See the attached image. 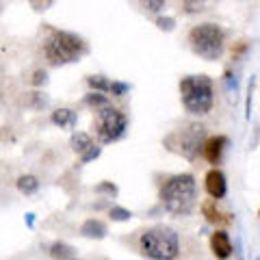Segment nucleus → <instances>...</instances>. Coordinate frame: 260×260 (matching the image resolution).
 Listing matches in <instances>:
<instances>
[{
	"instance_id": "nucleus-1",
	"label": "nucleus",
	"mask_w": 260,
	"mask_h": 260,
	"mask_svg": "<svg viewBox=\"0 0 260 260\" xmlns=\"http://www.w3.org/2000/svg\"><path fill=\"white\" fill-rule=\"evenodd\" d=\"M158 200L162 208L172 215H191L198 202V182H195L193 174H176L169 176L165 182L160 184Z\"/></svg>"
},
{
	"instance_id": "nucleus-2",
	"label": "nucleus",
	"mask_w": 260,
	"mask_h": 260,
	"mask_svg": "<svg viewBox=\"0 0 260 260\" xmlns=\"http://www.w3.org/2000/svg\"><path fill=\"white\" fill-rule=\"evenodd\" d=\"M139 251L150 260H176L180 256V237L169 225H152L141 232Z\"/></svg>"
},
{
	"instance_id": "nucleus-3",
	"label": "nucleus",
	"mask_w": 260,
	"mask_h": 260,
	"mask_svg": "<svg viewBox=\"0 0 260 260\" xmlns=\"http://www.w3.org/2000/svg\"><path fill=\"white\" fill-rule=\"evenodd\" d=\"M180 100L186 113L191 115H206L215 104V87L213 78L206 74H195L180 78Z\"/></svg>"
},
{
	"instance_id": "nucleus-4",
	"label": "nucleus",
	"mask_w": 260,
	"mask_h": 260,
	"mask_svg": "<svg viewBox=\"0 0 260 260\" xmlns=\"http://www.w3.org/2000/svg\"><path fill=\"white\" fill-rule=\"evenodd\" d=\"M189 46L200 59L219 61L225 52V30L215 22L195 24L189 30Z\"/></svg>"
},
{
	"instance_id": "nucleus-5",
	"label": "nucleus",
	"mask_w": 260,
	"mask_h": 260,
	"mask_svg": "<svg viewBox=\"0 0 260 260\" xmlns=\"http://www.w3.org/2000/svg\"><path fill=\"white\" fill-rule=\"evenodd\" d=\"M87 50L85 42L78 35L70 30H52L44 42V54L46 59L54 65L74 63L80 59V54Z\"/></svg>"
},
{
	"instance_id": "nucleus-6",
	"label": "nucleus",
	"mask_w": 260,
	"mask_h": 260,
	"mask_svg": "<svg viewBox=\"0 0 260 260\" xmlns=\"http://www.w3.org/2000/svg\"><path fill=\"white\" fill-rule=\"evenodd\" d=\"M204 143H206V128L198 124V121H189L182 128L174 130L172 135L165 139V145L172 152L180 154L186 160H198L200 154L204 152Z\"/></svg>"
},
{
	"instance_id": "nucleus-7",
	"label": "nucleus",
	"mask_w": 260,
	"mask_h": 260,
	"mask_svg": "<svg viewBox=\"0 0 260 260\" xmlns=\"http://www.w3.org/2000/svg\"><path fill=\"white\" fill-rule=\"evenodd\" d=\"M93 128H95V137H98V141L100 143L119 141L121 137H124L126 128H128V117L119 109L107 107V109L98 111Z\"/></svg>"
},
{
	"instance_id": "nucleus-8",
	"label": "nucleus",
	"mask_w": 260,
	"mask_h": 260,
	"mask_svg": "<svg viewBox=\"0 0 260 260\" xmlns=\"http://www.w3.org/2000/svg\"><path fill=\"white\" fill-rule=\"evenodd\" d=\"M204 189L210 195V200H215V202L228 195L225 174L219 167H213V169H208V172H206V176H204Z\"/></svg>"
},
{
	"instance_id": "nucleus-9",
	"label": "nucleus",
	"mask_w": 260,
	"mask_h": 260,
	"mask_svg": "<svg viewBox=\"0 0 260 260\" xmlns=\"http://www.w3.org/2000/svg\"><path fill=\"white\" fill-rule=\"evenodd\" d=\"M210 251L217 260H228L234 254V245L230 241V234L225 230H215L210 234Z\"/></svg>"
},
{
	"instance_id": "nucleus-10",
	"label": "nucleus",
	"mask_w": 260,
	"mask_h": 260,
	"mask_svg": "<svg viewBox=\"0 0 260 260\" xmlns=\"http://www.w3.org/2000/svg\"><path fill=\"white\" fill-rule=\"evenodd\" d=\"M228 137L225 135H213V137H208L206 143H204V158L210 162V165H219L223 158V152L228 148Z\"/></svg>"
},
{
	"instance_id": "nucleus-11",
	"label": "nucleus",
	"mask_w": 260,
	"mask_h": 260,
	"mask_svg": "<svg viewBox=\"0 0 260 260\" xmlns=\"http://www.w3.org/2000/svg\"><path fill=\"white\" fill-rule=\"evenodd\" d=\"M202 215H204L206 221L213 223V225H230L232 223V217L228 213H223V210H219L215 200H204L202 202Z\"/></svg>"
},
{
	"instance_id": "nucleus-12",
	"label": "nucleus",
	"mask_w": 260,
	"mask_h": 260,
	"mask_svg": "<svg viewBox=\"0 0 260 260\" xmlns=\"http://www.w3.org/2000/svg\"><path fill=\"white\" fill-rule=\"evenodd\" d=\"M80 234L87 239H104L109 234V230H107V223L100 221V219H87L80 225Z\"/></svg>"
},
{
	"instance_id": "nucleus-13",
	"label": "nucleus",
	"mask_w": 260,
	"mask_h": 260,
	"mask_svg": "<svg viewBox=\"0 0 260 260\" xmlns=\"http://www.w3.org/2000/svg\"><path fill=\"white\" fill-rule=\"evenodd\" d=\"M50 121L54 126H59V128H74L76 124V113L72 111V109H56L52 111V115H50Z\"/></svg>"
},
{
	"instance_id": "nucleus-14",
	"label": "nucleus",
	"mask_w": 260,
	"mask_h": 260,
	"mask_svg": "<svg viewBox=\"0 0 260 260\" xmlns=\"http://www.w3.org/2000/svg\"><path fill=\"white\" fill-rule=\"evenodd\" d=\"M70 148L74 150L76 154H85L89 148H93L91 135H87V133H74V135H72V139H70Z\"/></svg>"
},
{
	"instance_id": "nucleus-15",
	"label": "nucleus",
	"mask_w": 260,
	"mask_h": 260,
	"mask_svg": "<svg viewBox=\"0 0 260 260\" xmlns=\"http://www.w3.org/2000/svg\"><path fill=\"white\" fill-rule=\"evenodd\" d=\"M15 186H18V191L24 193V195H32L39 191V180L32 174H22L18 178V182H15Z\"/></svg>"
},
{
	"instance_id": "nucleus-16",
	"label": "nucleus",
	"mask_w": 260,
	"mask_h": 260,
	"mask_svg": "<svg viewBox=\"0 0 260 260\" xmlns=\"http://www.w3.org/2000/svg\"><path fill=\"white\" fill-rule=\"evenodd\" d=\"M85 104H87V107H91V109H95V113L102 111V109H107V107H111L109 95L98 93V91H89V93L85 95Z\"/></svg>"
},
{
	"instance_id": "nucleus-17",
	"label": "nucleus",
	"mask_w": 260,
	"mask_h": 260,
	"mask_svg": "<svg viewBox=\"0 0 260 260\" xmlns=\"http://www.w3.org/2000/svg\"><path fill=\"white\" fill-rule=\"evenodd\" d=\"M50 256L56 258V260H72V256H74V247L68 245V243H63V241H56L50 245Z\"/></svg>"
},
{
	"instance_id": "nucleus-18",
	"label": "nucleus",
	"mask_w": 260,
	"mask_h": 260,
	"mask_svg": "<svg viewBox=\"0 0 260 260\" xmlns=\"http://www.w3.org/2000/svg\"><path fill=\"white\" fill-rule=\"evenodd\" d=\"M87 83H89V87H91L93 91H98V93H109V91H111V80H109L107 76H102V74L89 76Z\"/></svg>"
},
{
	"instance_id": "nucleus-19",
	"label": "nucleus",
	"mask_w": 260,
	"mask_h": 260,
	"mask_svg": "<svg viewBox=\"0 0 260 260\" xmlns=\"http://www.w3.org/2000/svg\"><path fill=\"white\" fill-rule=\"evenodd\" d=\"M109 217L113 219V221H126V219L133 217V213H130L128 208H121V206H113L109 210Z\"/></svg>"
},
{
	"instance_id": "nucleus-20",
	"label": "nucleus",
	"mask_w": 260,
	"mask_h": 260,
	"mask_svg": "<svg viewBox=\"0 0 260 260\" xmlns=\"http://www.w3.org/2000/svg\"><path fill=\"white\" fill-rule=\"evenodd\" d=\"M128 91H130V85L119 83V80H113V83H111V91H109V93H113L115 98H121V95H126Z\"/></svg>"
},
{
	"instance_id": "nucleus-21",
	"label": "nucleus",
	"mask_w": 260,
	"mask_h": 260,
	"mask_svg": "<svg viewBox=\"0 0 260 260\" xmlns=\"http://www.w3.org/2000/svg\"><path fill=\"white\" fill-rule=\"evenodd\" d=\"M28 98H30V104H32L35 109H44L46 104H48L46 93H28Z\"/></svg>"
},
{
	"instance_id": "nucleus-22",
	"label": "nucleus",
	"mask_w": 260,
	"mask_h": 260,
	"mask_svg": "<svg viewBox=\"0 0 260 260\" xmlns=\"http://www.w3.org/2000/svg\"><path fill=\"white\" fill-rule=\"evenodd\" d=\"M156 26L160 28V30H174V26H176V20L174 18H156Z\"/></svg>"
},
{
	"instance_id": "nucleus-23",
	"label": "nucleus",
	"mask_w": 260,
	"mask_h": 260,
	"mask_svg": "<svg viewBox=\"0 0 260 260\" xmlns=\"http://www.w3.org/2000/svg\"><path fill=\"white\" fill-rule=\"evenodd\" d=\"M95 191L98 193H107V195H111V198H113V195H117V186L113 182H102V184L95 186Z\"/></svg>"
},
{
	"instance_id": "nucleus-24",
	"label": "nucleus",
	"mask_w": 260,
	"mask_h": 260,
	"mask_svg": "<svg viewBox=\"0 0 260 260\" xmlns=\"http://www.w3.org/2000/svg\"><path fill=\"white\" fill-rule=\"evenodd\" d=\"M46 80H48L46 70H37L35 74H32V78H30V83L35 85V87H42V85H46Z\"/></svg>"
},
{
	"instance_id": "nucleus-25",
	"label": "nucleus",
	"mask_w": 260,
	"mask_h": 260,
	"mask_svg": "<svg viewBox=\"0 0 260 260\" xmlns=\"http://www.w3.org/2000/svg\"><path fill=\"white\" fill-rule=\"evenodd\" d=\"M100 156V148H89L85 154H80V162H89V160H93V158H98Z\"/></svg>"
},
{
	"instance_id": "nucleus-26",
	"label": "nucleus",
	"mask_w": 260,
	"mask_h": 260,
	"mask_svg": "<svg viewBox=\"0 0 260 260\" xmlns=\"http://www.w3.org/2000/svg\"><path fill=\"white\" fill-rule=\"evenodd\" d=\"M182 9L186 13H200V11H204V5L202 3H182Z\"/></svg>"
},
{
	"instance_id": "nucleus-27",
	"label": "nucleus",
	"mask_w": 260,
	"mask_h": 260,
	"mask_svg": "<svg viewBox=\"0 0 260 260\" xmlns=\"http://www.w3.org/2000/svg\"><path fill=\"white\" fill-rule=\"evenodd\" d=\"M245 50H247V42H237V46H232V59H237Z\"/></svg>"
},
{
	"instance_id": "nucleus-28",
	"label": "nucleus",
	"mask_w": 260,
	"mask_h": 260,
	"mask_svg": "<svg viewBox=\"0 0 260 260\" xmlns=\"http://www.w3.org/2000/svg\"><path fill=\"white\" fill-rule=\"evenodd\" d=\"M145 9L148 11H160V9H165V3H162V0H156V3L150 0V3H145Z\"/></svg>"
},
{
	"instance_id": "nucleus-29",
	"label": "nucleus",
	"mask_w": 260,
	"mask_h": 260,
	"mask_svg": "<svg viewBox=\"0 0 260 260\" xmlns=\"http://www.w3.org/2000/svg\"><path fill=\"white\" fill-rule=\"evenodd\" d=\"M258 217H260V208H258Z\"/></svg>"
},
{
	"instance_id": "nucleus-30",
	"label": "nucleus",
	"mask_w": 260,
	"mask_h": 260,
	"mask_svg": "<svg viewBox=\"0 0 260 260\" xmlns=\"http://www.w3.org/2000/svg\"><path fill=\"white\" fill-rule=\"evenodd\" d=\"M72 260H78V258H72Z\"/></svg>"
}]
</instances>
